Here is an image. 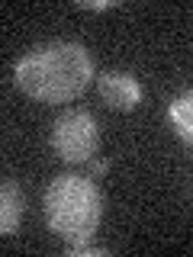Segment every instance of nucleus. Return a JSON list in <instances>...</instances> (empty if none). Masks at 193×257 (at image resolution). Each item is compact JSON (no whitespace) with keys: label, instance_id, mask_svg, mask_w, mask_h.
I'll list each match as a JSON object with an SVG mask.
<instances>
[{"label":"nucleus","instance_id":"nucleus-6","mask_svg":"<svg viewBox=\"0 0 193 257\" xmlns=\"http://www.w3.org/2000/svg\"><path fill=\"white\" fill-rule=\"evenodd\" d=\"M171 125L177 128V135H180V139H187L193 145V90L180 93L171 103Z\"/></svg>","mask_w":193,"mask_h":257},{"label":"nucleus","instance_id":"nucleus-4","mask_svg":"<svg viewBox=\"0 0 193 257\" xmlns=\"http://www.w3.org/2000/svg\"><path fill=\"white\" fill-rule=\"evenodd\" d=\"M100 100L107 103L110 109H119V112H129L139 106L142 100V87L139 80L126 71H107L100 77Z\"/></svg>","mask_w":193,"mask_h":257},{"label":"nucleus","instance_id":"nucleus-2","mask_svg":"<svg viewBox=\"0 0 193 257\" xmlns=\"http://www.w3.org/2000/svg\"><path fill=\"white\" fill-rule=\"evenodd\" d=\"M103 215L100 190L87 177H55L45 190V219L48 228L68 244H84L96 235Z\"/></svg>","mask_w":193,"mask_h":257},{"label":"nucleus","instance_id":"nucleus-8","mask_svg":"<svg viewBox=\"0 0 193 257\" xmlns=\"http://www.w3.org/2000/svg\"><path fill=\"white\" fill-rule=\"evenodd\" d=\"M84 10H107V7H113V4H80Z\"/></svg>","mask_w":193,"mask_h":257},{"label":"nucleus","instance_id":"nucleus-5","mask_svg":"<svg viewBox=\"0 0 193 257\" xmlns=\"http://www.w3.org/2000/svg\"><path fill=\"white\" fill-rule=\"evenodd\" d=\"M0 231L4 235H13L16 228H20V219H23V206H26V199H23V190L16 180H4V190H0Z\"/></svg>","mask_w":193,"mask_h":257},{"label":"nucleus","instance_id":"nucleus-1","mask_svg":"<svg viewBox=\"0 0 193 257\" xmlns=\"http://www.w3.org/2000/svg\"><path fill=\"white\" fill-rule=\"evenodd\" d=\"M93 61L77 42H52L26 52L16 64L20 90L39 103H68L87 90Z\"/></svg>","mask_w":193,"mask_h":257},{"label":"nucleus","instance_id":"nucleus-7","mask_svg":"<svg viewBox=\"0 0 193 257\" xmlns=\"http://www.w3.org/2000/svg\"><path fill=\"white\" fill-rule=\"evenodd\" d=\"M90 171H93V177H103V174H107V161H93Z\"/></svg>","mask_w":193,"mask_h":257},{"label":"nucleus","instance_id":"nucleus-3","mask_svg":"<svg viewBox=\"0 0 193 257\" xmlns=\"http://www.w3.org/2000/svg\"><path fill=\"white\" fill-rule=\"evenodd\" d=\"M52 145H55V151H58V158L71 161V164L93 161L96 148H100V132H96L93 116L84 112V109L64 112L52 128Z\"/></svg>","mask_w":193,"mask_h":257}]
</instances>
